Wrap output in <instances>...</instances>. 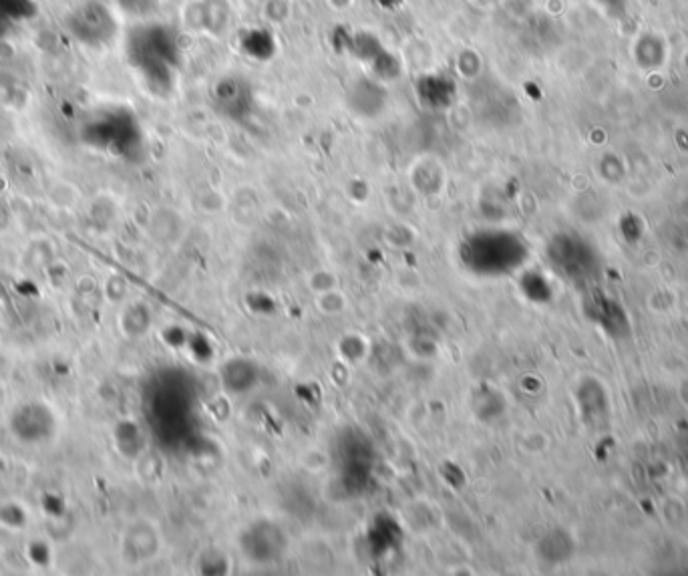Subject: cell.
Wrapping results in <instances>:
<instances>
[{"mask_svg": "<svg viewBox=\"0 0 688 576\" xmlns=\"http://www.w3.org/2000/svg\"><path fill=\"white\" fill-rule=\"evenodd\" d=\"M556 252H558V260L566 262L562 264V268L570 272L576 280L588 282L592 280V276H596L598 272L596 254L580 238H560Z\"/></svg>", "mask_w": 688, "mask_h": 576, "instance_id": "6da1fadb", "label": "cell"}]
</instances>
